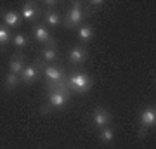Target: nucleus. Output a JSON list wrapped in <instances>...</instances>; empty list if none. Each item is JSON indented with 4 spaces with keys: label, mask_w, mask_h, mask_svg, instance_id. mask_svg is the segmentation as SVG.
Segmentation results:
<instances>
[{
    "label": "nucleus",
    "mask_w": 156,
    "mask_h": 149,
    "mask_svg": "<svg viewBox=\"0 0 156 149\" xmlns=\"http://www.w3.org/2000/svg\"><path fill=\"white\" fill-rule=\"evenodd\" d=\"M68 82L76 92H87L90 87V76L85 73H73L71 76L68 78Z\"/></svg>",
    "instance_id": "nucleus-1"
},
{
    "label": "nucleus",
    "mask_w": 156,
    "mask_h": 149,
    "mask_svg": "<svg viewBox=\"0 0 156 149\" xmlns=\"http://www.w3.org/2000/svg\"><path fill=\"white\" fill-rule=\"evenodd\" d=\"M82 17H83V11H82V4L80 2H75L68 12V26H76L82 23Z\"/></svg>",
    "instance_id": "nucleus-2"
},
{
    "label": "nucleus",
    "mask_w": 156,
    "mask_h": 149,
    "mask_svg": "<svg viewBox=\"0 0 156 149\" xmlns=\"http://www.w3.org/2000/svg\"><path fill=\"white\" fill-rule=\"evenodd\" d=\"M92 122H94L95 127L104 128V127H108V123L111 122V116L108 115L104 109H95L94 111V116H92Z\"/></svg>",
    "instance_id": "nucleus-3"
},
{
    "label": "nucleus",
    "mask_w": 156,
    "mask_h": 149,
    "mask_svg": "<svg viewBox=\"0 0 156 149\" xmlns=\"http://www.w3.org/2000/svg\"><path fill=\"white\" fill-rule=\"evenodd\" d=\"M87 59V52H85L83 47H73L71 50H69V61L73 62V64H82V62Z\"/></svg>",
    "instance_id": "nucleus-4"
},
{
    "label": "nucleus",
    "mask_w": 156,
    "mask_h": 149,
    "mask_svg": "<svg viewBox=\"0 0 156 149\" xmlns=\"http://www.w3.org/2000/svg\"><path fill=\"white\" fill-rule=\"evenodd\" d=\"M140 122H142V125H146V127H154V123H156L154 108H146V109L142 111V115H140Z\"/></svg>",
    "instance_id": "nucleus-5"
},
{
    "label": "nucleus",
    "mask_w": 156,
    "mask_h": 149,
    "mask_svg": "<svg viewBox=\"0 0 156 149\" xmlns=\"http://www.w3.org/2000/svg\"><path fill=\"white\" fill-rule=\"evenodd\" d=\"M49 104L52 108H62V106L66 104V95L62 94V92H50Z\"/></svg>",
    "instance_id": "nucleus-6"
},
{
    "label": "nucleus",
    "mask_w": 156,
    "mask_h": 149,
    "mask_svg": "<svg viewBox=\"0 0 156 149\" xmlns=\"http://www.w3.org/2000/svg\"><path fill=\"white\" fill-rule=\"evenodd\" d=\"M4 23H5L7 26L11 28H17L19 24H21V17H19V14L14 11H9L4 14Z\"/></svg>",
    "instance_id": "nucleus-7"
},
{
    "label": "nucleus",
    "mask_w": 156,
    "mask_h": 149,
    "mask_svg": "<svg viewBox=\"0 0 156 149\" xmlns=\"http://www.w3.org/2000/svg\"><path fill=\"white\" fill-rule=\"evenodd\" d=\"M45 76L49 78L50 82H61L62 80V71L56 66H47L45 68Z\"/></svg>",
    "instance_id": "nucleus-8"
},
{
    "label": "nucleus",
    "mask_w": 156,
    "mask_h": 149,
    "mask_svg": "<svg viewBox=\"0 0 156 149\" xmlns=\"http://www.w3.org/2000/svg\"><path fill=\"white\" fill-rule=\"evenodd\" d=\"M21 80L24 83H33L35 80H37V69H35V66H26L24 68L23 73H21Z\"/></svg>",
    "instance_id": "nucleus-9"
},
{
    "label": "nucleus",
    "mask_w": 156,
    "mask_h": 149,
    "mask_svg": "<svg viewBox=\"0 0 156 149\" xmlns=\"http://www.w3.org/2000/svg\"><path fill=\"white\" fill-rule=\"evenodd\" d=\"M21 16L26 19V21H31V19H35V16H37V9H35L33 4H24L21 9Z\"/></svg>",
    "instance_id": "nucleus-10"
},
{
    "label": "nucleus",
    "mask_w": 156,
    "mask_h": 149,
    "mask_svg": "<svg viewBox=\"0 0 156 149\" xmlns=\"http://www.w3.org/2000/svg\"><path fill=\"white\" fill-rule=\"evenodd\" d=\"M24 62L19 59V57H14L11 61V64H9V73H14V75H21L23 69H24Z\"/></svg>",
    "instance_id": "nucleus-11"
},
{
    "label": "nucleus",
    "mask_w": 156,
    "mask_h": 149,
    "mask_svg": "<svg viewBox=\"0 0 156 149\" xmlns=\"http://www.w3.org/2000/svg\"><path fill=\"white\" fill-rule=\"evenodd\" d=\"M33 33H35V38L38 40V42H49V38H50L49 30L45 26H37Z\"/></svg>",
    "instance_id": "nucleus-12"
},
{
    "label": "nucleus",
    "mask_w": 156,
    "mask_h": 149,
    "mask_svg": "<svg viewBox=\"0 0 156 149\" xmlns=\"http://www.w3.org/2000/svg\"><path fill=\"white\" fill-rule=\"evenodd\" d=\"M101 140L102 142H113V139H115V132H113V128L109 127H104L102 130H101Z\"/></svg>",
    "instance_id": "nucleus-13"
},
{
    "label": "nucleus",
    "mask_w": 156,
    "mask_h": 149,
    "mask_svg": "<svg viewBox=\"0 0 156 149\" xmlns=\"http://www.w3.org/2000/svg\"><path fill=\"white\" fill-rule=\"evenodd\" d=\"M42 55H44V59L47 62H52V61H56V57H57V52L54 47H47V49L42 50Z\"/></svg>",
    "instance_id": "nucleus-14"
},
{
    "label": "nucleus",
    "mask_w": 156,
    "mask_h": 149,
    "mask_svg": "<svg viewBox=\"0 0 156 149\" xmlns=\"http://www.w3.org/2000/svg\"><path fill=\"white\" fill-rule=\"evenodd\" d=\"M11 40H12V37H11V33H9V30H7L5 26H0V47L7 45Z\"/></svg>",
    "instance_id": "nucleus-15"
},
{
    "label": "nucleus",
    "mask_w": 156,
    "mask_h": 149,
    "mask_svg": "<svg viewBox=\"0 0 156 149\" xmlns=\"http://www.w3.org/2000/svg\"><path fill=\"white\" fill-rule=\"evenodd\" d=\"M78 37L83 40V42H90V40H92V28L82 26L80 30H78Z\"/></svg>",
    "instance_id": "nucleus-16"
},
{
    "label": "nucleus",
    "mask_w": 156,
    "mask_h": 149,
    "mask_svg": "<svg viewBox=\"0 0 156 149\" xmlns=\"http://www.w3.org/2000/svg\"><path fill=\"white\" fill-rule=\"evenodd\" d=\"M12 44L16 45V47H19V49H23L24 45L28 44V40H26V37L24 35H21V33H17V35H14L12 37V40H11Z\"/></svg>",
    "instance_id": "nucleus-17"
},
{
    "label": "nucleus",
    "mask_w": 156,
    "mask_h": 149,
    "mask_svg": "<svg viewBox=\"0 0 156 149\" xmlns=\"http://www.w3.org/2000/svg\"><path fill=\"white\" fill-rule=\"evenodd\" d=\"M17 75H14V73H7V76H5V87L7 88H14L17 85Z\"/></svg>",
    "instance_id": "nucleus-18"
},
{
    "label": "nucleus",
    "mask_w": 156,
    "mask_h": 149,
    "mask_svg": "<svg viewBox=\"0 0 156 149\" xmlns=\"http://www.w3.org/2000/svg\"><path fill=\"white\" fill-rule=\"evenodd\" d=\"M47 24H50V26H59L61 24V17L57 16L56 12H49L47 14Z\"/></svg>",
    "instance_id": "nucleus-19"
},
{
    "label": "nucleus",
    "mask_w": 156,
    "mask_h": 149,
    "mask_svg": "<svg viewBox=\"0 0 156 149\" xmlns=\"http://www.w3.org/2000/svg\"><path fill=\"white\" fill-rule=\"evenodd\" d=\"M90 5H94V7H101V5H102V2H101V0H92V2H90Z\"/></svg>",
    "instance_id": "nucleus-20"
},
{
    "label": "nucleus",
    "mask_w": 156,
    "mask_h": 149,
    "mask_svg": "<svg viewBox=\"0 0 156 149\" xmlns=\"http://www.w3.org/2000/svg\"><path fill=\"white\" fill-rule=\"evenodd\" d=\"M47 5H49V7H54V5H56V2H52V0H49V2H47Z\"/></svg>",
    "instance_id": "nucleus-21"
}]
</instances>
